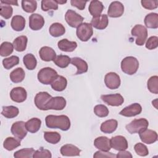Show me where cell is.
<instances>
[{
  "label": "cell",
  "mask_w": 158,
  "mask_h": 158,
  "mask_svg": "<svg viewBox=\"0 0 158 158\" xmlns=\"http://www.w3.org/2000/svg\"><path fill=\"white\" fill-rule=\"evenodd\" d=\"M19 113V110L14 106H3L1 114L8 118H12L17 117Z\"/></svg>",
  "instance_id": "36"
},
{
  "label": "cell",
  "mask_w": 158,
  "mask_h": 158,
  "mask_svg": "<svg viewBox=\"0 0 158 158\" xmlns=\"http://www.w3.org/2000/svg\"><path fill=\"white\" fill-rule=\"evenodd\" d=\"M56 1L57 2V3L59 4H65L67 2L66 1H59V0H56Z\"/></svg>",
  "instance_id": "55"
},
{
  "label": "cell",
  "mask_w": 158,
  "mask_h": 158,
  "mask_svg": "<svg viewBox=\"0 0 158 158\" xmlns=\"http://www.w3.org/2000/svg\"><path fill=\"white\" fill-rule=\"evenodd\" d=\"M25 19L21 15H15L12 17L10 25L13 30L17 31H22L25 27Z\"/></svg>",
  "instance_id": "27"
},
{
  "label": "cell",
  "mask_w": 158,
  "mask_h": 158,
  "mask_svg": "<svg viewBox=\"0 0 158 158\" xmlns=\"http://www.w3.org/2000/svg\"><path fill=\"white\" fill-rule=\"evenodd\" d=\"M12 134L17 138L22 140L27 134L25 123L23 121H17L14 122L10 128Z\"/></svg>",
  "instance_id": "8"
},
{
  "label": "cell",
  "mask_w": 158,
  "mask_h": 158,
  "mask_svg": "<svg viewBox=\"0 0 158 158\" xmlns=\"http://www.w3.org/2000/svg\"><path fill=\"white\" fill-rule=\"evenodd\" d=\"M139 135L141 141L148 144H152L157 140V133L152 130L146 128L139 133Z\"/></svg>",
  "instance_id": "17"
},
{
  "label": "cell",
  "mask_w": 158,
  "mask_h": 158,
  "mask_svg": "<svg viewBox=\"0 0 158 158\" xmlns=\"http://www.w3.org/2000/svg\"><path fill=\"white\" fill-rule=\"evenodd\" d=\"M139 67L138 59L133 56L125 57L121 62V69L125 73L131 75L136 73Z\"/></svg>",
  "instance_id": "2"
},
{
  "label": "cell",
  "mask_w": 158,
  "mask_h": 158,
  "mask_svg": "<svg viewBox=\"0 0 158 158\" xmlns=\"http://www.w3.org/2000/svg\"><path fill=\"white\" fill-rule=\"evenodd\" d=\"M28 38L26 36H20L17 37L13 41L14 48L18 52H22L26 49Z\"/></svg>",
  "instance_id": "31"
},
{
  "label": "cell",
  "mask_w": 158,
  "mask_h": 158,
  "mask_svg": "<svg viewBox=\"0 0 158 158\" xmlns=\"http://www.w3.org/2000/svg\"><path fill=\"white\" fill-rule=\"evenodd\" d=\"M60 135L56 131H45L44 133V139L51 144H57L60 140Z\"/></svg>",
  "instance_id": "38"
},
{
  "label": "cell",
  "mask_w": 158,
  "mask_h": 158,
  "mask_svg": "<svg viewBox=\"0 0 158 158\" xmlns=\"http://www.w3.org/2000/svg\"><path fill=\"white\" fill-rule=\"evenodd\" d=\"M10 99L15 102H22L25 101L27 97V93L23 87L14 88L10 93Z\"/></svg>",
  "instance_id": "15"
},
{
  "label": "cell",
  "mask_w": 158,
  "mask_h": 158,
  "mask_svg": "<svg viewBox=\"0 0 158 158\" xmlns=\"http://www.w3.org/2000/svg\"><path fill=\"white\" fill-rule=\"evenodd\" d=\"M20 144V139L13 137H7L4 141L3 146L7 151H12Z\"/></svg>",
  "instance_id": "35"
},
{
  "label": "cell",
  "mask_w": 158,
  "mask_h": 158,
  "mask_svg": "<svg viewBox=\"0 0 158 158\" xmlns=\"http://www.w3.org/2000/svg\"><path fill=\"white\" fill-rule=\"evenodd\" d=\"M146 48L148 49L152 50L156 49L158 46V38L156 36L149 37L146 43Z\"/></svg>",
  "instance_id": "50"
},
{
  "label": "cell",
  "mask_w": 158,
  "mask_h": 158,
  "mask_svg": "<svg viewBox=\"0 0 158 158\" xmlns=\"http://www.w3.org/2000/svg\"><path fill=\"white\" fill-rule=\"evenodd\" d=\"M51 88L56 91H64L67 85V79L61 75H57L54 80L51 84Z\"/></svg>",
  "instance_id": "26"
},
{
  "label": "cell",
  "mask_w": 158,
  "mask_h": 158,
  "mask_svg": "<svg viewBox=\"0 0 158 158\" xmlns=\"http://www.w3.org/2000/svg\"><path fill=\"white\" fill-rule=\"evenodd\" d=\"M148 89L153 94H158V77L157 75L151 77L148 80Z\"/></svg>",
  "instance_id": "41"
},
{
  "label": "cell",
  "mask_w": 158,
  "mask_h": 158,
  "mask_svg": "<svg viewBox=\"0 0 158 158\" xmlns=\"http://www.w3.org/2000/svg\"><path fill=\"white\" fill-rule=\"evenodd\" d=\"M60 153L63 156H78L80 154V149L75 145L67 144L60 148Z\"/></svg>",
  "instance_id": "21"
},
{
  "label": "cell",
  "mask_w": 158,
  "mask_h": 158,
  "mask_svg": "<svg viewBox=\"0 0 158 158\" xmlns=\"http://www.w3.org/2000/svg\"><path fill=\"white\" fill-rule=\"evenodd\" d=\"M104 5L102 2L97 0L91 1L88 7V10L93 17H97L101 15L104 10Z\"/></svg>",
  "instance_id": "23"
},
{
  "label": "cell",
  "mask_w": 158,
  "mask_h": 158,
  "mask_svg": "<svg viewBox=\"0 0 158 158\" xmlns=\"http://www.w3.org/2000/svg\"><path fill=\"white\" fill-rule=\"evenodd\" d=\"M13 13L12 7L8 4L1 3L0 5V15L4 19H9Z\"/></svg>",
  "instance_id": "44"
},
{
  "label": "cell",
  "mask_w": 158,
  "mask_h": 158,
  "mask_svg": "<svg viewBox=\"0 0 158 158\" xmlns=\"http://www.w3.org/2000/svg\"><path fill=\"white\" fill-rule=\"evenodd\" d=\"M70 60L71 58H70L68 56L59 55L56 57L53 62L57 67L62 69H64L68 67V65L70 63Z\"/></svg>",
  "instance_id": "37"
},
{
  "label": "cell",
  "mask_w": 158,
  "mask_h": 158,
  "mask_svg": "<svg viewBox=\"0 0 158 158\" xmlns=\"http://www.w3.org/2000/svg\"><path fill=\"white\" fill-rule=\"evenodd\" d=\"M124 12V6L119 1H113L109 6L107 15L112 18L121 17Z\"/></svg>",
  "instance_id": "13"
},
{
  "label": "cell",
  "mask_w": 158,
  "mask_h": 158,
  "mask_svg": "<svg viewBox=\"0 0 158 158\" xmlns=\"http://www.w3.org/2000/svg\"><path fill=\"white\" fill-rule=\"evenodd\" d=\"M93 157L95 158H98V157H116V155L114 154H112V152H109V151H98L94 153V154L93 155Z\"/></svg>",
  "instance_id": "51"
},
{
  "label": "cell",
  "mask_w": 158,
  "mask_h": 158,
  "mask_svg": "<svg viewBox=\"0 0 158 158\" xmlns=\"http://www.w3.org/2000/svg\"><path fill=\"white\" fill-rule=\"evenodd\" d=\"M52 157V154L51 152L43 148H40L39 149L35 151L33 157L34 158H41V157H46V158H51Z\"/></svg>",
  "instance_id": "48"
},
{
  "label": "cell",
  "mask_w": 158,
  "mask_h": 158,
  "mask_svg": "<svg viewBox=\"0 0 158 158\" xmlns=\"http://www.w3.org/2000/svg\"><path fill=\"white\" fill-rule=\"evenodd\" d=\"M101 98L104 102L111 106H120L124 102L123 96L119 93L102 95Z\"/></svg>",
  "instance_id": "11"
},
{
  "label": "cell",
  "mask_w": 158,
  "mask_h": 158,
  "mask_svg": "<svg viewBox=\"0 0 158 158\" xmlns=\"http://www.w3.org/2000/svg\"><path fill=\"white\" fill-rule=\"evenodd\" d=\"M94 145L97 149L102 151H109L111 148L110 139L106 136L96 138L94 141Z\"/></svg>",
  "instance_id": "22"
},
{
  "label": "cell",
  "mask_w": 158,
  "mask_h": 158,
  "mask_svg": "<svg viewBox=\"0 0 158 158\" xmlns=\"http://www.w3.org/2000/svg\"><path fill=\"white\" fill-rule=\"evenodd\" d=\"M132 36H136V44L138 46H143L148 37V30L147 28L142 25H136L131 29Z\"/></svg>",
  "instance_id": "6"
},
{
  "label": "cell",
  "mask_w": 158,
  "mask_h": 158,
  "mask_svg": "<svg viewBox=\"0 0 158 158\" xmlns=\"http://www.w3.org/2000/svg\"><path fill=\"white\" fill-rule=\"evenodd\" d=\"M118 126V122L115 119H110L104 122L101 125V131L104 133L110 134L115 131Z\"/></svg>",
  "instance_id": "25"
},
{
  "label": "cell",
  "mask_w": 158,
  "mask_h": 158,
  "mask_svg": "<svg viewBox=\"0 0 158 158\" xmlns=\"http://www.w3.org/2000/svg\"><path fill=\"white\" fill-rule=\"evenodd\" d=\"M94 112L99 117H105L109 114V109L104 105L98 104L94 107Z\"/></svg>",
  "instance_id": "46"
},
{
  "label": "cell",
  "mask_w": 158,
  "mask_h": 158,
  "mask_svg": "<svg viewBox=\"0 0 158 158\" xmlns=\"http://www.w3.org/2000/svg\"><path fill=\"white\" fill-rule=\"evenodd\" d=\"M133 156L131 154L129 151H127L125 150L124 151H120V152L116 155V157H130L131 158Z\"/></svg>",
  "instance_id": "53"
},
{
  "label": "cell",
  "mask_w": 158,
  "mask_h": 158,
  "mask_svg": "<svg viewBox=\"0 0 158 158\" xmlns=\"http://www.w3.org/2000/svg\"><path fill=\"white\" fill-rule=\"evenodd\" d=\"M23 62L25 67L30 70L35 69L37 65V60L33 54L28 53L25 54L23 57Z\"/></svg>",
  "instance_id": "34"
},
{
  "label": "cell",
  "mask_w": 158,
  "mask_h": 158,
  "mask_svg": "<svg viewBox=\"0 0 158 158\" xmlns=\"http://www.w3.org/2000/svg\"><path fill=\"white\" fill-rule=\"evenodd\" d=\"M87 1H80V0H71L70 4L72 6L77 7L79 10H83L85 8L86 4Z\"/></svg>",
  "instance_id": "52"
},
{
  "label": "cell",
  "mask_w": 158,
  "mask_h": 158,
  "mask_svg": "<svg viewBox=\"0 0 158 158\" xmlns=\"http://www.w3.org/2000/svg\"><path fill=\"white\" fill-rule=\"evenodd\" d=\"M25 77V73L23 69L21 67H18L14 69L10 73V80L15 83L22 82Z\"/></svg>",
  "instance_id": "33"
},
{
  "label": "cell",
  "mask_w": 158,
  "mask_h": 158,
  "mask_svg": "<svg viewBox=\"0 0 158 158\" xmlns=\"http://www.w3.org/2000/svg\"><path fill=\"white\" fill-rule=\"evenodd\" d=\"M33 148H24L20 149L14 152V156L15 158H29L33 157V155L35 152Z\"/></svg>",
  "instance_id": "40"
},
{
  "label": "cell",
  "mask_w": 158,
  "mask_h": 158,
  "mask_svg": "<svg viewBox=\"0 0 158 158\" xmlns=\"http://www.w3.org/2000/svg\"><path fill=\"white\" fill-rule=\"evenodd\" d=\"M22 7L26 12L33 13L37 8V2L34 0H23L22 1Z\"/></svg>",
  "instance_id": "39"
},
{
  "label": "cell",
  "mask_w": 158,
  "mask_h": 158,
  "mask_svg": "<svg viewBox=\"0 0 158 158\" xmlns=\"http://www.w3.org/2000/svg\"><path fill=\"white\" fill-rule=\"evenodd\" d=\"M65 19L69 26L73 28H77L82 23L84 18L75 10L69 9L65 13Z\"/></svg>",
  "instance_id": "7"
},
{
  "label": "cell",
  "mask_w": 158,
  "mask_h": 158,
  "mask_svg": "<svg viewBox=\"0 0 158 158\" xmlns=\"http://www.w3.org/2000/svg\"><path fill=\"white\" fill-rule=\"evenodd\" d=\"M39 55L41 59L43 61H53L56 57L54 50L49 46H43L39 51Z\"/></svg>",
  "instance_id": "20"
},
{
  "label": "cell",
  "mask_w": 158,
  "mask_h": 158,
  "mask_svg": "<svg viewBox=\"0 0 158 158\" xmlns=\"http://www.w3.org/2000/svg\"><path fill=\"white\" fill-rule=\"evenodd\" d=\"M52 96L46 91L38 93L34 99L35 104L38 109L41 110H46V106Z\"/></svg>",
  "instance_id": "12"
},
{
  "label": "cell",
  "mask_w": 158,
  "mask_h": 158,
  "mask_svg": "<svg viewBox=\"0 0 158 158\" xmlns=\"http://www.w3.org/2000/svg\"><path fill=\"white\" fill-rule=\"evenodd\" d=\"M49 32L53 37H59L63 35L65 32V27L62 24L56 22L53 23L49 27Z\"/></svg>",
  "instance_id": "32"
},
{
  "label": "cell",
  "mask_w": 158,
  "mask_h": 158,
  "mask_svg": "<svg viewBox=\"0 0 158 158\" xmlns=\"http://www.w3.org/2000/svg\"><path fill=\"white\" fill-rule=\"evenodd\" d=\"M46 125L49 128H59L62 131H67L70 128V120L65 115H49L45 118Z\"/></svg>",
  "instance_id": "1"
},
{
  "label": "cell",
  "mask_w": 158,
  "mask_h": 158,
  "mask_svg": "<svg viewBox=\"0 0 158 158\" xmlns=\"http://www.w3.org/2000/svg\"><path fill=\"white\" fill-rule=\"evenodd\" d=\"M109 23L107 15L101 14L97 17H93L91 21V25L94 28L98 30L105 29Z\"/></svg>",
  "instance_id": "19"
},
{
  "label": "cell",
  "mask_w": 158,
  "mask_h": 158,
  "mask_svg": "<svg viewBox=\"0 0 158 158\" xmlns=\"http://www.w3.org/2000/svg\"><path fill=\"white\" fill-rule=\"evenodd\" d=\"M134 149L136 153L140 156H146L149 154L148 148L143 143H136L134 146Z\"/></svg>",
  "instance_id": "47"
},
{
  "label": "cell",
  "mask_w": 158,
  "mask_h": 158,
  "mask_svg": "<svg viewBox=\"0 0 158 158\" xmlns=\"http://www.w3.org/2000/svg\"><path fill=\"white\" fill-rule=\"evenodd\" d=\"M149 125V122L144 118L135 119L125 127L126 130L130 133H139L143 130L146 129Z\"/></svg>",
  "instance_id": "4"
},
{
  "label": "cell",
  "mask_w": 158,
  "mask_h": 158,
  "mask_svg": "<svg viewBox=\"0 0 158 158\" xmlns=\"http://www.w3.org/2000/svg\"><path fill=\"white\" fill-rule=\"evenodd\" d=\"M66 100L64 97L56 96L52 97L48 102L46 106V110L52 109L61 110L66 106Z\"/></svg>",
  "instance_id": "9"
},
{
  "label": "cell",
  "mask_w": 158,
  "mask_h": 158,
  "mask_svg": "<svg viewBox=\"0 0 158 158\" xmlns=\"http://www.w3.org/2000/svg\"><path fill=\"white\" fill-rule=\"evenodd\" d=\"M14 50V46L10 42H3L0 46V55L2 57L8 56L11 54Z\"/></svg>",
  "instance_id": "42"
},
{
  "label": "cell",
  "mask_w": 158,
  "mask_h": 158,
  "mask_svg": "<svg viewBox=\"0 0 158 158\" xmlns=\"http://www.w3.org/2000/svg\"><path fill=\"white\" fill-rule=\"evenodd\" d=\"M19 63V58L16 56H12L9 57L5 58L2 60V64L4 67L7 69H10L15 65H17Z\"/></svg>",
  "instance_id": "43"
},
{
  "label": "cell",
  "mask_w": 158,
  "mask_h": 158,
  "mask_svg": "<svg viewBox=\"0 0 158 158\" xmlns=\"http://www.w3.org/2000/svg\"><path fill=\"white\" fill-rule=\"evenodd\" d=\"M58 9V4L56 0H42L41 9L43 11H48L50 9L57 10Z\"/></svg>",
  "instance_id": "45"
},
{
  "label": "cell",
  "mask_w": 158,
  "mask_h": 158,
  "mask_svg": "<svg viewBox=\"0 0 158 158\" xmlns=\"http://www.w3.org/2000/svg\"><path fill=\"white\" fill-rule=\"evenodd\" d=\"M41 125V120L38 118H32L25 123L27 130L31 133L37 132L40 129Z\"/></svg>",
  "instance_id": "30"
},
{
  "label": "cell",
  "mask_w": 158,
  "mask_h": 158,
  "mask_svg": "<svg viewBox=\"0 0 158 158\" xmlns=\"http://www.w3.org/2000/svg\"><path fill=\"white\" fill-rule=\"evenodd\" d=\"M57 72L51 67L41 69L38 73V81L44 85H49L57 77Z\"/></svg>",
  "instance_id": "3"
},
{
  "label": "cell",
  "mask_w": 158,
  "mask_h": 158,
  "mask_svg": "<svg viewBox=\"0 0 158 158\" xmlns=\"http://www.w3.org/2000/svg\"><path fill=\"white\" fill-rule=\"evenodd\" d=\"M1 3H3V4H6L8 5H14V6H19L18 5V2L17 1H14V0H6V1H3L1 0Z\"/></svg>",
  "instance_id": "54"
},
{
  "label": "cell",
  "mask_w": 158,
  "mask_h": 158,
  "mask_svg": "<svg viewBox=\"0 0 158 158\" xmlns=\"http://www.w3.org/2000/svg\"><path fill=\"white\" fill-rule=\"evenodd\" d=\"M44 25V19L42 15L38 14H32L29 17V27L35 31L39 30Z\"/></svg>",
  "instance_id": "18"
},
{
  "label": "cell",
  "mask_w": 158,
  "mask_h": 158,
  "mask_svg": "<svg viewBox=\"0 0 158 158\" xmlns=\"http://www.w3.org/2000/svg\"><path fill=\"white\" fill-rule=\"evenodd\" d=\"M76 34L78 38L81 41H88L93 34L92 25L89 23H82L77 28Z\"/></svg>",
  "instance_id": "5"
},
{
  "label": "cell",
  "mask_w": 158,
  "mask_h": 158,
  "mask_svg": "<svg viewBox=\"0 0 158 158\" xmlns=\"http://www.w3.org/2000/svg\"><path fill=\"white\" fill-rule=\"evenodd\" d=\"M70 62L72 65L77 67V72L75 75H79L83 73H86L88 71V66L86 62L80 57L71 58Z\"/></svg>",
  "instance_id": "24"
},
{
  "label": "cell",
  "mask_w": 158,
  "mask_h": 158,
  "mask_svg": "<svg viewBox=\"0 0 158 158\" xmlns=\"http://www.w3.org/2000/svg\"><path fill=\"white\" fill-rule=\"evenodd\" d=\"M106 86L110 89H117L120 85V78L119 75L115 72H109L104 77Z\"/></svg>",
  "instance_id": "10"
},
{
  "label": "cell",
  "mask_w": 158,
  "mask_h": 158,
  "mask_svg": "<svg viewBox=\"0 0 158 158\" xmlns=\"http://www.w3.org/2000/svg\"><path fill=\"white\" fill-rule=\"evenodd\" d=\"M57 46L62 51L72 52L77 47V43L75 41H70L67 39H62L57 43Z\"/></svg>",
  "instance_id": "28"
},
{
  "label": "cell",
  "mask_w": 158,
  "mask_h": 158,
  "mask_svg": "<svg viewBox=\"0 0 158 158\" xmlns=\"http://www.w3.org/2000/svg\"><path fill=\"white\" fill-rule=\"evenodd\" d=\"M142 111V107L138 103H133L128 106L123 108L120 112L119 114L124 117H134L139 115Z\"/></svg>",
  "instance_id": "16"
},
{
  "label": "cell",
  "mask_w": 158,
  "mask_h": 158,
  "mask_svg": "<svg viewBox=\"0 0 158 158\" xmlns=\"http://www.w3.org/2000/svg\"><path fill=\"white\" fill-rule=\"evenodd\" d=\"M144 24L149 28H158V14L157 13H149L144 18Z\"/></svg>",
  "instance_id": "29"
},
{
  "label": "cell",
  "mask_w": 158,
  "mask_h": 158,
  "mask_svg": "<svg viewBox=\"0 0 158 158\" xmlns=\"http://www.w3.org/2000/svg\"><path fill=\"white\" fill-rule=\"evenodd\" d=\"M111 148L117 151H124L128 148V142L126 138L121 135L113 136L110 139Z\"/></svg>",
  "instance_id": "14"
},
{
  "label": "cell",
  "mask_w": 158,
  "mask_h": 158,
  "mask_svg": "<svg viewBox=\"0 0 158 158\" xmlns=\"http://www.w3.org/2000/svg\"><path fill=\"white\" fill-rule=\"evenodd\" d=\"M142 6L148 10H152L156 9L158 6L157 0H142L141 1Z\"/></svg>",
  "instance_id": "49"
}]
</instances>
